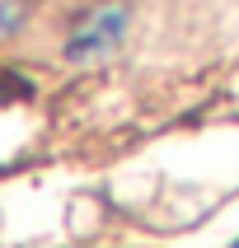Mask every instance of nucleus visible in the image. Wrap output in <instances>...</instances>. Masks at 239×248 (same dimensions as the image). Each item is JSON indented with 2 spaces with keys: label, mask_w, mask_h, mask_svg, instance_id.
Listing matches in <instances>:
<instances>
[{
  "label": "nucleus",
  "mask_w": 239,
  "mask_h": 248,
  "mask_svg": "<svg viewBox=\"0 0 239 248\" xmlns=\"http://www.w3.org/2000/svg\"><path fill=\"white\" fill-rule=\"evenodd\" d=\"M28 19V5L24 0H0V38H14Z\"/></svg>",
  "instance_id": "nucleus-2"
},
{
  "label": "nucleus",
  "mask_w": 239,
  "mask_h": 248,
  "mask_svg": "<svg viewBox=\"0 0 239 248\" xmlns=\"http://www.w3.org/2000/svg\"><path fill=\"white\" fill-rule=\"evenodd\" d=\"M131 28V10L122 0H108V5H94L80 24L66 33V61L84 66V61H103L108 52H117Z\"/></svg>",
  "instance_id": "nucleus-1"
},
{
  "label": "nucleus",
  "mask_w": 239,
  "mask_h": 248,
  "mask_svg": "<svg viewBox=\"0 0 239 248\" xmlns=\"http://www.w3.org/2000/svg\"><path fill=\"white\" fill-rule=\"evenodd\" d=\"M14 98H28V80L10 75V70H0V103H14Z\"/></svg>",
  "instance_id": "nucleus-3"
},
{
  "label": "nucleus",
  "mask_w": 239,
  "mask_h": 248,
  "mask_svg": "<svg viewBox=\"0 0 239 248\" xmlns=\"http://www.w3.org/2000/svg\"><path fill=\"white\" fill-rule=\"evenodd\" d=\"M235 248H239V239H235Z\"/></svg>",
  "instance_id": "nucleus-4"
}]
</instances>
